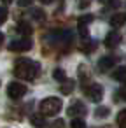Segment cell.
I'll use <instances>...</instances> for the list:
<instances>
[{"mask_svg": "<svg viewBox=\"0 0 126 128\" xmlns=\"http://www.w3.org/2000/svg\"><path fill=\"white\" fill-rule=\"evenodd\" d=\"M2 44H4V34L0 32V46H2Z\"/></svg>", "mask_w": 126, "mask_h": 128, "instance_id": "d4e9b609", "label": "cell"}, {"mask_svg": "<svg viewBox=\"0 0 126 128\" xmlns=\"http://www.w3.org/2000/svg\"><path fill=\"white\" fill-rule=\"evenodd\" d=\"M67 112H68L70 116H84V114H86V105L81 104V102H74V104L67 109Z\"/></svg>", "mask_w": 126, "mask_h": 128, "instance_id": "ba28073f", "label": "cell"}, {"mask_svg": "<svg viewBox=\"0 0 126 128\" xmlns=\"http://www.w3.org/2000/svg\"><path fill=\"white\" fill-rule=\"evenodd\" d=\"M117 124H119V128H126V109L117 114Z\"/></svg>", "mask_w": 126, "mask_h": 128, "instance_id": "e0dca14e", "label": "cell"}, {"mask_svg": "<svg viewBox=\"0 0 126 128\" xmlns=\"http://www.w3.org/2000/svg\"><path fill=\"white\" fill-rule=\"evenodd\" d=\"M30 121H32V124L37 126V128H44V126H46V119H44L42 114H33V116L30 118Z\"/></svg>", "mask_w": 126, "mask_h": 128, "instance_id": "30bf717a", "label": "cell"}, {"mask_svg": "<svg viewBox=\"0 0 126 128\" xmlns=\"http://www.w3.org/2000/svg\"><path fill=\"white\" fill-rule=\"evenodd\" d=\"M63 126H65V124H63V121H61V119H58V121H56L51 128H63Z\"/></svg>", "mask_w": 126, "mask_h": 128, "instance_id": "7402d4cb", "label": "cell"}, {"mask_svg": "<svg viewBox=\"0 0 126 128\" xmlns=\"http://www.w3.org/2000/svg\"><path fill=\"white\" fill-rule=\"evenodd\" d=\"M77 6H79V9H86V7H89V2H79Z\"/></svg>", "mask_w": 126, "mask_h": 128, "instance_id": "603a6c76", "label": "cell"}, {"mask_svg": "<svg viewBox=\"0 0 126 128\" xmlns=\"http://www.w3.org/2000/svg\"><path fill=\"white\" fill-rule=\"evenodd\" d=\"M84 95L89 98V100H93V102H100L102 98H103V88L100 86V84H89V86H86L84 88Z\"/></svg>", "mask_w": 126, "mask_h": 128, "instance_id": "277c9868", "label": "cell"}, {"mask_svg": "<svg viewBox=\"0 0 126 128\" xmlns=\"http://www.w3.org/2000/svg\"><path fill=\"white\" fill-rule=\"evenodd\" d=\"M89 76H91L89 68H88L86 65H79V77H81V81H84V79H89Z\"/></svg>", "mask_w": 126, "mask_h": 128, "instance_id": "4fadbf2b", "label": "cell"}, {"mask_svg": "<svg viewBox=\"0 0 126 128\" xmlns=\"http://www.w3.org/2000/svg\"><path fill=\"white\" fill-rule=\"evenodd\" d=\"M121 40H123L121 34L114 30V32H109V34H107V37H105V46H107L109 49H114V48H117V46L121 44Z\"/></svg>", "mask_w": 126, "mask_h": 128, "instance_id": "8992f818", "label": "cell"}, {"mask_svg": "<svg viewBox=\"0 0 126 128\" xmlns=\"http://www.w3.org/2000/svg\"><path fill=\"white\" fill-rule=\"evenodd\" d=\"M53 77H54L56 81H60V82H65V81H67V76H65V72H63L61 68H54Z\"/></svg>", "mask_w": 126, "mask_h": 128, "instance_id": "2e32d148", "label": "cell"}, {"mask_svg": "<svg viewBox=\"0 0 126 128\" xmlns=\"http://www.w3.org/2000/svg\"><path fill=\"white\" fill-rule=\"evenodd\" d=\"M25 93H26V86L23 84V82H9V86H7V95L11 96V98H21V96H25Z\"/></svg>", "mask_w": 126, "mask_h": 128, "instance_id": "5b68a950", "label": "cell"}, {"mask_svg": "<svg viewBox=\"0 0 126 128\" xmlns=\"http://www.w3.org/2000/svg\"><path fill=\"white\" fill-rule=\"evenodd\" d=\"M117 96H119V98H123V100H126V84H124L123 88H119V91H117Z\"/></svg>", "mask_w": 126, "mask_h": 128, "instance_id": "44dd1931", "label": "cell"}, {"mask_svg": "<svg viewBox=\"0 0 126 128\" xmlns=\"http://www.w3.org/2000/svg\"><path fill=\"white\" fill-rule=\"evenodd\" d=\"M7 16H9V12H7V9H5V7H0V25H2V23H5V20H7Z\"/></svg>", "mask_w": 126, "mask_h": 128, "instance_id": "ffe728a7", "label": "cell"}, {"mask_svg": "<svg viewBox=\"0 0 126 128\" xmlns=\"http://www.w3.org/2000/svg\"><path fill=\"white\" fill-rule=\"evenodd\" d=\"M30 4H32V2H18L19 7H26V6H30Z\"/></svg>", "mask_w": 126, "mask_h": 128, "instance_id": "cb8c5ba5", "label": "cell"}, {"mask_svg": "<svg viewBox=\"0 0 126 128\" xmlns=\"http://www.w3.org/2000/svg\"><path fill=\"white\" fill-rule=\"evenodd\" d=\"M18 32H19L21 35H26V37H28V35L33 32V28H32L28 23H19V25H18Z\"/></svg>", "mask_w": 126, "mask_h": 128, "instance_id": "7c38bea8", "label": "cell"}, {"mask_svg": "<svg viewBox=\"0 0 126 128\" xmlns=\"http://www.w3.org/2000/svg\"><path fill=\"white\" fill-rule=\"evenodd\" d=\"M61 100L60 98H54V96H51V98H46V100H42L40 102V114L42 116H56L60 110H61Z\"/></svg>", "mask_w": 126, "mask_h": 128, "instance_id": "7a4b0ae2", "label": "cell"}, {"mask_svg": "<svg viewBox=\"0 0 126 128\" xmlns=\"http://www.w3.org/2000/svg\"><path fill=\"white\" fill-rule=\"evenodd\" d=\"M114 79H117V81H121V82H126V68L123 67V68H117L116 72H114Z\"/></svg>", "mask_w": 126, "mask_h": 128, "instance_id": "9a60e30c", "label": "cell"}, {"mask_svg": "<svg viewBox=\"0 0 126 128\" xmlns=\"http://www.w3.org/2000/svg\"><path fill=\"white\" fill-rule=\"evenodd\" d=\"M40 67L37 62H32L28 58H19L16 63H14V76L19 77V79H25V81H33L39 74Z\"/></svg>", "mask_w": 126, "mask_h": 128, "instance_id": "6da1fadb", "label": "cell"}, {"mask_svg": "<svg viewBox=\"0 0 126 128\" xmlns=\"http://www.w3.org/2000/svg\"><path fill=\"white\" fill-rule=\"evenodd\" d=\"M74 81H70V79H67L63 84H61V93H72L74 91Z\"/></svg>", "mask_w": 126, "mask_h": 128, "instance_id": "5bb4252c", "label": "cell"}, {"mask_svg": "<svg viewBox=\"0 0 126 128\" xmlns=\"http://www.w3.org/2000/svg\"><path fill=\"white\" fill-rule=\"evenodd\" d=\"M116 62H117L116 56H103V58L98 62V68H100V72H107L109 68H112V67L116 65Z\"/></svg>", "mask_w": 126, "mask_h": 128, "instance_id": "52a82bcc", "label": "cell"}, {"mask_svg": "<svg viewBox=\"0 0 126 128\" xmlns=\"http://www.w3.org/2000/svg\"><path fill=\"white\" fill-rule=\"evenodd\" d=\"M70 128H86V123L81 118H74L72 123H70Z\"/></svg>", "mask_w": 126, "mask_h": 128, "instance_id": "ac0fdd59", "label": "cell"}, {"mask_svg": "<svg viewBox=\"0 0 126 128\" xmlns=\"http://www.w3.org/2000/svg\"><path fill=\"white\" fill-rule=\"evenodd\" d=\"M30 49H32V40L28 37L11 40V44H9V51H14V53H25V51H30Z\"/></svg>", "mask_w": 126, "mask_h": 128, "instance_id": "3957f363", "label": "cell"}, {"mask_svg": "<svg viewBox=\"0 0 126 128\" xmlns=\"http://www.w3.org/2000/svg\"><path fill=\"white\" fill-rule=\"evenodd\" d=\"M109 109L107 107H100V109H96V112H95V116L96 118H105V116H109Z\"/></svg>", "mask_w": 126, "mask_h": 128, "instance_id": "d6986e66", "label": "cell"}, {"mask_svg": "<svg viewBox=\"0 0 126 128\" xmlns=\"http://www.w3.org/2000/svg\"><path fill=\"white\" fill-rule=\"evenodd\" d=\"M93 20H95L93 14H84V16H81V18L77 20V25H79V28H86Z\"/></svg>", "mask_w": 126, "mask_h": 128, "instance_id": "8fae6325", "label": "cell"}, {"mask_svg": "<svg viewBox=\"0 0 126 128\" xmlns=\"http://www.w3.org/2000/svg\"><path fill=\"white\" fill-rule=\"evenodd\" d=\"M124 23H126V14H124V12H117V14H114V16L110 18V25L116 26V28L123 26Z\"/></svg>", "mask_w": 126, "mask_h": 128, "instance_id": "9c48e42d", "label": "cell"}]
</instances>
